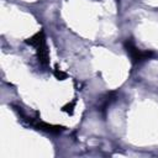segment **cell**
<instances>
[{
    "instance_id": "cell-1",
    "label": "cell",
    "mask_w": 158,
    "mask_h": 158,
    "mask_svg": "<svg viewBox=\"0 0 158 158\" xmlns=\"http://www.w3.org/2000/svg\"><path fill=\"white\" fill-rule=\"evenodd\" d=\"M125 47H126L128 54L131 56V58H132V60L135 63H139V62H143V60L153 57V52H151V51H141L139 48H137L135 46L133 41H131V40H127L125 42Z\"/></svg>"
},
{
    "instance_id": "cell-2",
    "label": "cell",
    "mask_w": 158,
    "mask_h": 158,
    "mask_svg": "<svg viewBox=\"0 0 158 158\" xmlns=\"http://www.w3.org/2000/svg\"><path fill=\"white\" fill-rule=\"evenodd\" d=\"M28 44L36 47L37 52H38V58L41 60V63L47 64V49H46V43H44V38H43V33L38 32L36 33L33 37H31L30 40L26 41Z\"/></svg>"
},
{
    "instance_id": "cell-3",
    "label": "cell",
    "mask_w": 158,
    "mask_h": 158,
    "mask_svg": "<svg viewBox=\"0 0 158 158\" xmlns=\"http://www.w3.org/2000/svg\"><path fill=\"white\" fill-rule=\"evenodd\" d=\"M54 74H56V77H57V78H59V79L65 78V74H64L63 72H60V70H59V72H58V70H56V72H54Z\"/></svg>"
}]
</instances>
